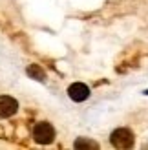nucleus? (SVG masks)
<instances>
[{"mask_svg":"<svg viewBox=\"0 0 148 150\" xmlns=\"http://www.w3.org/2000/svg\"><path fill=\"white\" fill-rule=\"evenodd\" d=\"M33 137H35L37 143H40V145H49L51 141L55 139V128L48 121H40V123H37L35 128H33Z\"/></svg>","mask_w":148,"mask_h":150,"instance_id":"obj_1","label":"nucleus"},{"mask_svg":"<svg viewBox=\"0 0 148 150\" xmlns=\"http://www.w3.org/2000/svg\"><path fill=\"white\" fill-rule=\"evenodd\" d=\"M110 143L115 148H132L134 146V134L128 128H117L110 136Z\"/></svg>","mask_w":148,"mask_h":150,"instance_id":"obj_2","label":"nucleus"},{"mask_svg":"<svg viewBox=\"0 0 148 150\" xmlns=\"http://www.w3.org/2000/svg\"><path fill=\"white\" fill-rule=\"evenodd\" d=\"M18 110V101L9 95H0V117H11Z\"/></svg>","mask_w":148,"mask_h":150,"instance_id":"obj_3","label":"nucleus"},{"mask_svg":"<svg viewBox=\"0 0 148 150\" xmlns=\"http://www.w3.org/2000/svg\"><path fill=\"white\" fill-rule=\"evenodd\" d=\"M68 95H70L71 101L82 103V101H86L88 97H90V88L86 84H82V82H73V84H70V88H68Z\"/></svg>","mask_w":148,"mask_h":150,"instance_id":"obj_4","label":"nucleus"},{"mask_svg":"<svg viewBox=\"0 0 148 150\" xmlns=\"http://www.w3.org/2000/svg\"><path fill=\"white\" fill-rule=\"evenodd\" d=\"M73 146L77 150H95V148H99V143L88 139V137H79L75 143H73Z\"/></svg>","mask_w":148,"mask_h":150,"instance_id":"obj_5","label":"nucleus"},{"mask_svg":"<svg viewBox=\"0 0 148 150\" xmlns=\"http://www.w3.org/2000/svg\"><path fill=\"white\" fill-rule=\"evenodd\" d=\"M26 73H27L31 79H35V81H44V79H46V71H44L39 64H31V66H27Z\"/></svg>","mask_w":148,"mask_h":150,"instance_id":"obj_6","label":"nucleus"},{"mask_svg":"<svg viewBox=\"0 0 148 150\" xmlns=\"http://www.w3.org/2000/svg\"><path fill=\"white\" fill-rule=\"evenodd\" d=\"M146 93H148V92H146Z\"/></svg>","mask_w":148,"mask_h":150,"instance_id":"obj_7","label":"nucleus"}]
</instances>
